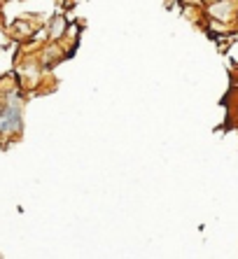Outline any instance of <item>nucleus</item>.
<instances>
[{
  "mask_svg": "<svg viewBox=\"0 0 238 259\" xmlns=\"http://www.w3.org/2000/svg\"><path fill=\"white\" fill-rule=\"evenodd\" d=\"M236 12V3L233 0H213L208 7V14L215 21H231Z\"/></svg>",
  "mask_w": 238,
  "mask_h": 259,
  "instance_id": "nucleus-2",
  "label": "nucleus"
},
{
  "mask_svg": "<svg viewBox=\"0 0 238 259\" xmlns=\"http://www.w3.org/2000/svg\"><path fill=\"white\" fill-rule=\"evenodd\" d=\"M63 30H66V21H63L61 17H56L52 24H49V37H52V40H61Z\"/></svg>",
  "mask_w": 238,
  "mask_h": 259,
  "instance_id": "nucleus-3",
  "label": "nucleus"
},
{
  "mask_svg": "<svg viewBox=\"0 0 238 259\" xmlns=\"http://www.w3.org/2000/svg\"><path fill=\"white\" fill-rule=\"evenodd\" d=\"M21 98H19L17 91H7V101L5 105H0V138H10V136H17L21 131Z\"/></svg>",
  "mask_w": 238,
  "mask_h": 259,
  "instance_id": "nucleus-1",
  "label": "nucleus"
},
{
  "mask_svg": "<svg viewBox=\"0 0 238 259\" xmlns=\"http://www.w3.org/2000/svg\"><path fill=\"white\" fill-rule=\"evenodd\" d=\"M0 105H3V103H0Z\"/></svg>",
  "mask_w": 238,
  "mask_h": 259,
  "instance_id": "nucleus-4",
  "label": "nucleus"
}]
</instances>
